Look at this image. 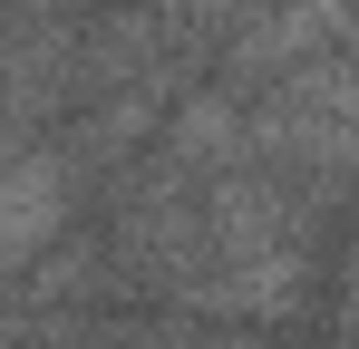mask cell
Masks as SVG:
<instances>
[{
    "mask_svg": "<svg viewBox=\"0 0 359 349\" xmlns=\"http://www.w3.org/2000/svg\"><path fill=\"white\" fill-rule=\"evenodd\" d=\"M49 214H59V184H49L39 156H20V214H10V252H20V262L49 242Z\"/></svg>",
    "mask_w": 359,
    "mask_h": 349,
    "instance_id": "cell-1",
    "label": "cell"
}]
</instances>
